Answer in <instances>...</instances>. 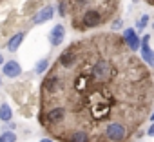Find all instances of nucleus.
<instances>
[{
  "label": "nucleus",
  "instance_id": "f257e3e1",
  "mask_svg": "<svg viewBox=\"0 0 154 142\" xmlns=\"http://www.w3.org/2000/svg\"><path fill=\"white\" fill-rule=\"evenodd\" d=\"M93 79L98 80V82H111L112 77H114V67L109 60L105 58H98L94 64H93Z\"/></svg>",
  "mask_w": 154,
  "mask_h": 142
},
{
  "label": "nucleus",
  "instance_id": "f03ea898",
  "mask_svg": "<svg viewBox=\"0 0 154 142\" xmlns=\"http://www.w3.org/2000/svg\"><path fill=\"white\" fill-rule=\"evenodd\" d=\"M127 137V129L120 122H111L105 126V138L109 142H123Z\"/></svg>",
  "mask_w": 154,
  "mask_h": 142
},
{
  "label": "nucleus",
  "instance_id": "7ed1b4c3",
  "mask_svg": "<svg viewBox=\"0 0 154 142\" xmlns=\"http://www.w3.org/2000/svg\"><path fill=\"white\" fill-rule=\"evenodd\" d=\"M2 73H4V77H8V79H17V77L22 75V66H20V62H17V60H8V62H4V66H2Z\"/></svg>",
  "mask_w": 154,
  "mask_h": 142
},
{
  "label": "nucleus",
  "instance_id": "20e7f679",
  "mask_svg": "<svg viewBox=\"0 0 154 142\" xmlns=\"http://www.w3.org/2000/svg\"><path fill=\"white\" fill-rule=\"evenodd\" d=\"M123 40H125V44L131 47V51H138L140 46H141V38L136 35V29H132V27L123 29Z\"/></svg>",
  "mask_w": 154,
  "mask_h": 142
},
{
  "label": "nucleus",
  "instance_id": "39448f33",
  "mask_svg": "<svg viewBox=\"0 0 154 142\" xmlns=\"http://www.w3.org/2000/svg\"><path fill=\"white\" fill-rule=\"evenodd\" d=\"M149 40H150V35H145V37L141 38V46H140V49H141V58L145 60V64H149L150 67H154V51L150 49Z\"/></svg>",
  "mask_w": 154,
  "mask_h": 142
},
{
  "label": "nucleus",
  "instance_id": "423d86ee",
  "mask_svg": "<svg viewBox=\"0 0 154 142\" xmlns=\"http://www.w3.org/2000/svg\"><path fill=\"white\" fill-rule=\"evenodd\" d=\"M82 22L87 26V27H96L102 24V13L96 11V9H87L82 17Z\"/></svg>",
  "mask_w": 154,
  "mask_h": 142
},
{
  "label": "nucleus",
  "instance_id": "0eeeda50",
  "mask_svg": "<svg viewBox=\"0 0 154 142\" xmlns=\"http://www.w3.org/2000/svg\"><path fill=\"white\" fill-rule=\"evenodd\" d=\"M53 17H54V8H53V6H45V8H42V9L33 17V24L40 26V24H44V22H49Z\"/></svg>",
  "mask_w": 154,
  "mask_h": 142
},
{
  "label": "nucleus",
  "instance_id": "6e6552de",
  "mask_svg": "<svg viewBox=\"0 0 154 142\" xmlns=\"http://www.w3.org/2000/svg\"><path fill=\"white\" fill-rule=\"evenodd\" d=\"M63 38H65V27L62 24H56L49 33V44L51 46H60L63 42Z\"/></svg>",
  "mask_w": 154,
  "mask_h": 142
},
{
  "label": "nucleus",
  "instance_id": "1a4fd4ad",
  "mask_svg": "<svg viewBox=\"0 0 154 142\" xmlns=\"http://www.w3.org/2000/svg\"><path fill=\"white\" fill-rule=\"evenodd\" d=\"M74 62H76V53H74L72 46H71V47H67V49L58 56V64H60L62 67H65V69L72 67V64H74Z\"/></svg>",
  "mask_w": 154,
  "mask_h": 142
},
{
  "label": "nucleus",
  "instance_id": "9d476101",
  "mask_svg": "<svg viewBox=\"0 0 154 142\" xmlns=\"http://www.w3.org/2000/svg\"><path fill=\"white\" fill-rule=\"evenodd\" d=\"M47 120H49L51 124H62V122L65 120V109H63L62 106L51 108V109L47 111Z\"/></svg>",
  "mask_w": 154,
  "mask_h": 142
},
{
  "label": "nucleus",
  "instance_id": "9b49d317",
  "mask_svg": "<svg viewBox=\"0 0 154 142\" xmlns=\"http://www.w3.org/2000/svg\"><path fill=\"white\" fill-rule=\"evenodd\" d=\"M60 77L58 75H49L45 80H44V89L47 91V93H56L58 89H60Z\"/></svg>",
  "mask_w": 154,
  "mask_h": 142
},
{
  "label": "nucleus",
  "instance_id": "f8f14e48",
  "mask_svg": "<svg viewBox=\"0 0 154 142\" xmlns=\"http://www.w3.org/2000/svg\"><path fill=\"white\" fill-rule=\"evenodd\" d=\"M24 37H26V33H24V31H20V33H15V35L9 38V42H8V49H9L11 53H15V51L20 47V44L24 42Z\"/></svg>",
  "mask_w": 154,
  "mask_h": 142
},
{
  "label": "nucleus",
  "instance_id": "ddd939ff",
  "mask_svg": "<svg viewBox=\"0 0 154 142\" xmlns=\"http://www.w3.org/2000/svg\"><path fill=\"white\" fill-rule=\"evenodd\" d=\"M69 142H89V133L85 129H76L71 133Z\"/></svg>",
  "mask_w": 154,
  "mask_h": 142
},
{
  "label": "nucleus",
  "instance_id": "4468645a",
  "mask_svg": "<svg viewBox=\"0 0 154 142\" xmlns=\"http://www.w3.org/2000/svg\"><path fill=\"white\" fill-rule=\"evenodd\" d=\"M13 118V111H11V106L9 104H0V120L2 122H9Z\"/></svg>",
  "mask_w": 154,
  "mask_h": 142
},
{
  "label": "nucleus",
  "instance_id": "2eb2a0df",
  "mask_svg": "<svg viewBox=\"0 0 154 142\" xmlns=\"http://www.w3.org/2000/svg\"><path fill=\"white\" fill-rule=\"evenodd\" d=\"M49 67V58H40L35 66V73L36 75H44V71Z\"/></svg>",
  "mask_w": 154,
  "mask_h": 142
},
{
  "label": "nucleus",
  "instance_id": "dca6fc26",
  "mask_svg": "<svg viewBox=\"0 0 154 142\" xmlns=\"http://www.w3.org/2000/svg\"><path fill=\"white\" fill-rule=\"evenodd\" d=\"M0 142H17V135L11 129L2 131V133H0Z\"/></svg>",
  "mask_w": 154,
  "mask_h": 142
},
{
  "label": "nucleus",
  "instance_id": "f3484780",
  "mask_svg": "<svg viewBox=\"0 0 154 142\" xmlns=\"http://www.w3.org/2000/svg\"><path fill=\"white\" fill-rule=\"evenodd\" d=\"M147 26H149V15H141V17H140V20L136 22V27H138V31H143Z\"/></svg>",
  "mask_w": 154,
  "mask_h": 142
},
{
  "label": "nucleus",
  "instance_id": "a211bd4d",
  "mask_svg": "<svg viewBox=\"0 0 154 142\" xmlns=\"http://www.w3.org/2000/svg\"><path fill=\"white\" fill-rule=\"evenodd\" d=\"M58 15L60 17H65L67 15V6H65L63 0H60V2H58Z\"/></svg>",
  "mask_w": 154,
  "mask_h": 142
},
{
  "label": "nucleus",
  "instance_id": "6ab92c4d",
  "mask_svg": "<svg viewBox=\"0 0 154 142\" xmlns=\"http://www.w3.org/2000/svg\"><path fill=\"white\" fill-rule=\"evenodd\" d=\"M114 31H118V29H122V18H116L114 22H112V26H111Z\"/></svg>",
  "mask_w": 154,
  "mask_h": 142
},
{
  "label": "nucleus",
  "instance_id": "aec40b11",
  "mask_svg": "<svg viewBox=\"0 0 154 142\" xmlns=\"http://www.w3.org/2000/svg\"><path fill=\"white\" fill-rule=\"evenodd\" d=\"M147 135H149V137H154V122L147 127Z\"/></svg>",
  "mask_w": 154,
  "mask_h": 142
},
{
  "label": "nucleus",
  "instance_id": "412c9836",
  "mask_svg": "<svg viewBox=\"0 0 154 142\" xmlns=\"http://www.w3.org/2000/svg\"><path fill=\"white\" fill-rule=\"evenodd\" d=\"M91 2V0H76V4H78V6H87Z\"/></svg>",
  "mask_w": 154,
  "mask_h": 142
},
{
  "label": "nucleus",
  "instance_id": "4be33fe9",
  "mask_svg": "<svg viewBox=\"0 0 154 142\" xmlns=\"http://www.w3.org/2000/svg\"><path fill=\"white\" fill-rule=\"evenodd\" d=\"M0 66H4V56H2V53H0Z\"/></svg>",
  "mask_w": 154,
  "mask_h": 142
},
{
  "label": "nucleus",
  "instance_id": "5701e85b",
  "mask_svg": "<svg viewBox=\"0 0 154 142\" xmlns=\"http://www.w3.org/2000/svg\"><path fill=\"white\" fill-rule=\"evenodd\" d=\"M150 120H152V122H154V113H152V115H150Z\"/></svg>",
  "mask_w": 154,
  "mask_h": 142
},
{
  "label": "nucleus",
  "instance_id": "b1692460",
  "mask_svg": "<svg viewBox=\"0 0 154 142\" xmlns=\"http://www.w3.org/2000/svg\"><path fill=\"white\" fill-rule=\"evenodd\" d=\"M0 86H2V79H0Z\"/></svg>",
  "mask_w": 154,
  "mask_h": 142
},
{
  "label": "nucleus",
  "instance_id": "393cba45",
  "mask_svg": "<svg viewBox=\"0 0 154 142\" xmlns=\"http://www.w3.org/2000/svg\"><path fill=\"white\" fill-rule=\"evenodd\" d=\"M152 27H154V24H152Z\"/></svg>",
  "mask_w": 154,
  "mask_h": 142
}]
</instances>
